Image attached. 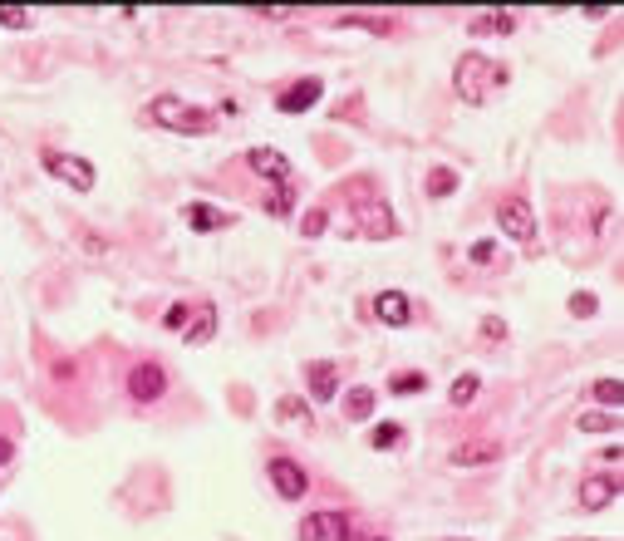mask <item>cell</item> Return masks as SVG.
Segmentation results:
<instances>
[{
  "label": "cell",
  "mask_w": 624,
  "mask_h": 541,
  "mask_svg": "<svg viewBox=\"0 0 624 541\" xmlns=\"http://www.w3.org/2000/svg\"><path fill=\"white\" fill-rule=\"evenodd\" d=\"M497 227H502L507 241L531 246V241H536V212H531V202H526V197H502V202H497Z\"/></svg>",
  "instance_id": "obj_3"
},
{
  "label": "cell",
  "mask_w": 624,
  "mask_h": 541,
  "mask_svg": "<svg viewBox=\"0 0 624 541\" xmlns=\"http://www.w3.org/2000/svg\"><path fill=\"white\" fill-rule=\"evenodd\" d=\"M182 222H187L192 232H227V227H236V217L222 212V207H212V202H187V207H182Z\"/></svg>",
  "instance_id": "obj_9"
},
{
  "label": "cell",
  "mask_w": 624,
  "mask_h": 541,
  "mask_svg": "<svg viewBox=\"0 0 624 541\" xmlns=\"http://www.w3.org/2000/svg\"><path fill=\"white\" fill-rule=\"evenodd\" d=\"M349 537V517L344 512H310L300 522V541H344Z\"/></svg>",
  "instance_id": "obj_7"
},
{
  "label": "cell",
  "mask_w": 624,
  "mask_h": 541,
  "mask_svg": "<svg viewBox=\"0 0 624 541\" xmlns=\"http://www.w3.org/2000/svg\"><path fill=\"white\" fill-rule=\"evenodd\" d=\"M580 428H585V433H615L620 419H615V414H595V409H590V414L580 419Z\"/></svg>",
  "instance_id": "obj_27"
},
{
  "label": "cell",
  "mask_w": 624,
  "mask_h": 541,
  "mask_svg": "<svg viewBox=\"0 0 624 541\" xmlns=\"http://www.w3.org/2000/svg\"><path fill=\"white\" fill-rule=\"evenodd\" d=\"M10 458H15V448H10V438H0V468H5Z\"/></svg>",
  "instance_id": "obj_34"
},
{
  "label": "cell",
  "mask_w": 624,
  "mask_h": 541,
  "mask_svg": "<svg viewBox=\"0 0 624 541\" xmlns=\"http://www.w3.org/2000/svg\"><path fill=\"white\" fill-rule=\"evenodd\" d=\"M620 497V482L615 478H585L580 482V507L585 512H600V507H610Z\"/></svg>",
  "instance_id": "obj_13"
},
{
  "label": "cell",
  "mask_w": 624,
  "mask_h": 541,
  "mask_svg": "<svg viewBox=\"0 0 624 541\" xmlns=\"http://www.w3.org/2000/svg\"><path fill=\"white\" fill-rule=\"evenodd\" d=\"M511 30H516L511 10H482V15H472V35H511Z\"/></svg>",
  "instance_id": "obj_17"
},
{
  "label": "cell",
  "mask_w": 624,
  "mask_h": 541,
  "mask_svg": "<svg viewBox=\"0 0 624 541\" xmlns=\"http://www.w3.org/2000/svg\"><path fill=\"white\" fill-rule=\"evenodd\" d=\"M359 227H364V237H374V241H389L398 232V222H394V212H389V202H364L359 212Z\"/></svg>",
  "instance_id": "obj_10"
},
{
  "label": "cell",
  "mask_w": 624,
  "mask_h": 541,
  "mask_svg": "<svg viewBox=\"0 0 624 541\" xmlns=\"http://www.w3.org/2000/svg\"><path fill=\"white\" fill-rule=\"evenodd\" d=\"M256 15H261V20H285V15H290V10H281V5H261V10H256Z\"/></svg>",
  "instance_id": "obj_33"
},
{
  "label": "cell",
  "mask_w": 624,
  "mask_h": 541,
  "mask_svg": "<svg viewBox=\"0 0 624 541\" xmlns=\"http://www.w3.org/2000/svg\"><path fill=\"white\" fill-rule=\"evenodd\" d=\"M187 320H192V301H177L168 315H163V325H168V330H187Z\"/></svg>",
  "instance_id": "obj_30"
},
{
  "label": "cell",
  "mask_w": 624,
  "mask_h": 541,
  "mask_svg": "<svg viewBox=\"0 0 624 541\" xmlns=\"http://www.w3.org/2000/svg\"><path fill=\"white\" fill-rule=\"evenodd\" d=\"M276 419L310 423V404H305V399H276Z\"/></svg>",
  "instance_id": "obj_24"
},
{
  "label": "cell",
  "mask_w": 624,
  "mask_h": 541,
  "mask_svg": "<svg viewBox=\"0 0 624 541\" xmlns=\"http://www.w3.org/2000/svg\"><path fill=\"white\" fill-rule=\"evenodd\" d=\"M369 443H374L379 453H384V448H398V443H403V428H398V423H379V428L369 433Z\"/></svg>",
  "instance_id": "obj_25"
},
{
  "label": "cell",
  "mask_w": 624,
  "mask_h": 541,
  "mask_svg": "<svg viewBox=\"0 0 624 541\" xmlns=\"http://www.w3.org/2000/svg\"><path fill=\"white\" fill-rule=\"evenodd\" d=\"M502 448L497 443H457L453 448V463L457 468H482V463H497Z\"/></svg>",
  "instance_id": "obj_16"
},
{
  "label": "cell",
  "mask_w": 624,
  "mask_h": 541,
  "mask_svg": "<svg viewBox=\"0 0 624 541\" xmlns=\"http://www.w3.org/2000/svg\"><path fill=\"white\" fill-rule=\"evenodd\" d=\"M123 384H128V399H133V404H158V399L168 394V369L158 360H138L128 369Z\"/></svg>",
  "instance_id": "obj_4"
},
{
  "label": "cell",
  "mask_w": 624,
  "mask_h": 541,
  "mask_svg": "<svg viewBox=\"0 0 624 541\" xmlns=\"http://www.w3.org/2000/svg\"><path fill=\"white\" fill-rule=\"evenodd\" d=\"M40 163H45V173H50V178H59L64 187H79V192H89V187L99 182L94 163H84V158H74V153H45Z\"/></svg>",
  "instance_id": "obj_5"
},
{
  "label": "cell",
  "mask_w": 624,
  "mask_h": 541,
  "mask_svg": "<svg viewBox=\"0 0 624 541\" xmlns=\"http://www.w3.org/2000/svg\"><path fill=\"white\" fill-rule=\"evenodd\" d=\"M482 335H492V340H502V335H507V325H502V320H482Z\"/></svg>",
  "instance_id": "obj_32"
},
{
  "label": "cell",
  "mask_w": 624,
  "mask_h": 541,
  "mask_svg": "<svg viewBox=\"0 0 624 541\" xmlns=\"http://www.w3.org/2000/svg\"><path fill=\"white\" fill-rule=\"evenodd\" d=\"M246 163H251L261 178H271V182L290 178V158H285V153H276V148H251V153H246Z\"/></svg>",
  "instance_id": "obj_14"
},
{
  "label": "cell",
  "mask_w": 624,
  "mask_h": 541,
  "mask_svg": "<svg viewBox=\"0 0 624 541\" xmlns=\"http://www.w3.org/2000/svg\"><path fill=\"white\" fill-rule=\"evenodd\" d=\"M0 25H10V30H30V25H35V15H30V10H20V5H0Z\"/></svg>",
  "instance_id": "obj_26"
},
{
  "label": "cell",
  "mask_w": 624,
  "mask_h": 541,
  "mask_svg": "<svg viewBox=\"0 0 624 541\" xmlns=\"http://www.w3.org/2000/svg\"><path fill=\"white\" fill-rule=\"evenodd\" d=\"M428 192H433V197H453V192H457V173H453V168H433V173H428Z\"/></svg>",
  "instance_id": "obj_23"
},
{
  "label": "cell",
  "mask_w": 624,
  "mask_h": 541,
  "mask_svg": "<svg viewBox=\"0 0 624 541\" xmlns=\"http://www.w3.org/2000/svg\"><path fill=\"white\" fill-rule=\"evenodd\" d=\"M507 79H511V69L502 60H487V55H462L453 69V89H457V99L462 104H487L492 94H502L507 89Z\"/></svg>",
  "instance_id": "obj_1"
},
{
  "label": "cell",
  "mask_w": 624,
  "mask_h": 541,
  "mask_svg": "<svg viewBox=\"0 0 624 541\" xmlns=\"http://www.w3.org/2000/svg\"><path fill=\"white\" fill-rule=\"evenodd\" d=\"M389 389H394V394H423V389H428V379H423L418 369H403V374L389 379Z\"/></svg>",
  "instance_id": "obj_22"
},
{
  "label": "cell",
  "mask_w": 624,
  "mask_h": 541,
  "mask_svg": "<svg viewBox=\"0 0 624 541\" xmlns=\"http://www.w3.org/2000/svg\"><path fill=\"white\" fill-rule=\"evenodd\" d=\"M595 310H600V301H595L590 291H575V296H570V315H575V320H590Z\"/></svg>",
  "instance_id": "obj_29"
},
{
  "label": "cell",
  "mask_w": 624,
  "mask_h": 541,
  "mask_svg": "<svg viewBox=\"0 0 624 541\" xmlns=\"http://www.w3.org/2000/svg\"><path fill=\"white\" fill-rule=\"evenodd\" d=\"M453 541H457V537H453Z\"/></svg>",
  "instance_id": "obj_36"
},
{
  "label": "cell",
  "mask_w": 624,
  "mask_h": 541,
  "mask_svg": "<svg viewBox=\"0 0 624 541\" xmlns=\"http://www.w3.org/2000/svg\"><path fill=\"white\" fill-rule=\"evenodd\" d=\"M477 394H482V379H477V374H457L453 389H448V399H453L457 409H467V404H472Z\"/></svg>",
  "instance_id": "obj_18"
},
{
  "label": "cell",
  "mask_w": 624,
  "mask_h": 541,
  "mask_svg": "<svg viewBox=\"0 0 624 541\" xmlns=\"http://www.w3.org/2000/svg\"><path fill=\"white\" fill-rule=\"evenodd\" d=\"M467 256H472V261H492V256H497V246H487V241H477V246H472Z\"/></svg>",
  "instance_id": "obj_31"
},
{
  "label": "cell",
  "mask_w": 624,
  "mask_h": 541,
  "mask_svg": "<svg viewBox=\"0 0 624 541\" xmlns=\"http://www.w3.org/2000/svg\"><path fill=\"white\" fill-rule=\"evenodd\" d=\"M374 320H379V325H408V320H413V305H408V296H403V291H379V296H374Z\"/></svg>",
  "instance_id": "obj_12"
},
{
  "label": "cell",
  "mask_w": 624,
  "mask_h": 541,
  "mask_svg": "<svg viewBox=\"0 0 624 541\" xmlns=\"http://www.w3.org/2000/svg\"><path fill=\"white\" fill-rule=\"evenodd\" d=\"M590 399H600V404H610V409H615V404L624 399V384H620V379H595V384H590Z\"/></svg>",
  "instance_id": "obj_21"
},
{
  "label": "cell",
  "mask_w": 624,
  "mask_h": 541,
  "mask_svg": "<svg viewBox=\"0 0 624 541\" xmlns=\"http://www.w3.org/2000/svg\"><path fill=\"white\" fill-rule=\"evenodd\" d=\"M217 335V305H192V325L182 330L187 345H207Z\"/></svg>",
  "instance_id": "obj_15"
},
{
  "label": "cell",
  "mask_w": 624,
  "mask_h": 541,
  "mask_svg": "<svg viewBox=\"0 0 624 541\" xmlns=\"http://www.w3.org/2000/svg\"><path fill=\"white\" fill-rule=\"evenodd\" d=\"M305 389H310V399L315 404H330L335 394H340V369L335 364H305Z\"/></svg>",
  "instance_id": "obj_11"
},
{
  "label": "cell",
  "mask_w": 624,
  "mask_h": 541,
  "mask_svg": "<svg viewBox=\"0 0 624 541\" xmlns=\"http://www.w3.org/2000/svg\"><path fill=\"white\" fill-rule=\"evenodd\" d=\"M344 541H384V537H379V532H349Z\"/></svg>",
  "instance_id": "obj_35"
},
{
  "label": "cell",
  "mask_w": 624,
  "mask_h": 541,
  "mask_svg": "<svg viewBox=\"0 0 624 541\" xmlns=\"http://www.w3.org/2000/svg\"><path fill=\"white\" fill-rule=\"evenodd\" d=\"M344 414L354 423L369 419V414H374V389H349V394H344Z\"/></svg>",
  "instance_id": "obj_19"
},
{
  "label": "cell",
  "mask_w": 624,
  "mask_h": 541,
  "mask_svg": "<svg viewBox=\"0 0 624 541\" xmlns=\"http://www.w3.org/2000/svg\"><path fill=\"white\" fill-rule=\"evenodd\" d=\"M148 119L172 128V133H192V138L217 128V119H212L207 109H197V104H187V99H172V94H163V99L148 104Z\"/></svg>",
  "instance_id": "obj_2"
},
{
  "label": "cell",
  "mask_w": 624,
  "mask_h": 541,
  "mask_svg": "<svg viewBox=\"0 0 624 541\" xmlns=\"http://www.w3.org/2000/svg\"><path fill=\"white\" fill-rule=\"evenodd\" d=\"M325 227H330V212H325V207L305 212V222H300V232H305V237H325Z\"/></svg>",
  "instance_id": "obj_28"
},
{
  "label": "cell",
  "mask_w": 624,
  "mask_h": 541,
  "mask_svg": "<svg viewBox=\"0 0 624 541\" xmlns=\"http://www.w3.org/2000/svg\"><path fill=\"white\" fill-rule=\"evenodd\" d=\"M266 212H271V217H290V212H295V187H281V182H276V192L266 197Z\"/></svg>",
  "instance_id": "obj_20"
},
{
  "label": "cell",
  "mask_w": 624,
  "mask_h": 541,
  "mask_svg": "<svg viewBox=\"0 0 624 541\" xmlns=\"http://www.w3.org/2000/svg\"><path fill=\"white\" fill-rule=\"evenodd\" d=\"M320 94H325L320 79H295V84H285L281 94H276V109H281V114H305V109L320 104Z\"/></svg>",
  "instance_id": "obj_8"
},
{
  "label": "cell",
  "mask_w": 624,
  "mask_h": 541,
  "mask_svg": "<svg viewBox=\"0 0 624 541\" xmlns=\"http://www.w3.org/2000/svg\"><path fill=\"white\" fill-rule=\"evenodd\" d=\"M266 473H271V482H276V492H281L285 502H300V497L310 492V478H305V468H300L295 458H271Z\"/></svg>",
  "instance_id": "obj_6"
}]
</instances>
